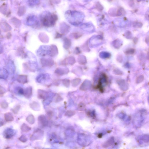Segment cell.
Here are the masks:
<instances>
[{
	"label": "cell",
	"instance_id": "f1b7e54d",
	"mask_svg": "<svg viewBox=\"0 0 149 149\" xmlns=\"http://www.w3.org/2000/svg\"><path fill=\"white\" fill-rule=\"evenodd\" d=\"M111 149H116V148H112Z\"/></svg>",
	"mask_w": 149,
	"mask_h": 149
},
{
	"label": "cell",
	"instance_id": "8992f818",
	"mask_svg": "<svg viewBox=\"0 0 149 149\" xmlns=\"http://www.w3.org/2000/svg\"><path fill=\"white\" fill-rule=\"evenodd\" d=\"M115 139L114 137L110 138L108 140L104 142L102 145V147L104 148H107L112 146L114 144Z\"/></svg>",
	"mask_w": 149,
	"mask_h": 149
},
{
	"label": "cell",
	"instance_id": "5bb4252c",
	"mask_svg": "<svg viewBox=\"0 0 149 149\" xmlns=\"http://www.w3.org/2000/svg\"><path fill=\"white\" fill-rule=\"evenodd\" d=\"M47 78V76L45 74H42L38 76L37 81L39 83H41Z\"/></svg>",
	"mask_w": 149,
	"mask_h": 149
},
{
	"label": "cell",
	"instance_id": "44dd1931",
	"mask_svg": "<svg viewBox=\"0 0 149 149\" xmlns=\"http://www.w3.org/2000/svg\"><path fill=\"white\" fill-rule=\"evenodd\" d=\"M21 108V106L20 105L17 106L13 109L12 110V111L15 114H17L18 113V112Z\"/></svg>",
	"mask_w": 149,
	"mask_h": 149
},
{
	"label": "cell",
	"instance_id": "d6986e66",
	"mask_svg": "<svg viewBox=\"0 0 149 149\" xmlns=\"http://www.w3.org/2000/svg\"><path fill=\"white\" fill-rule=\"evenodd\" d=\"M75 114V112L71 110H69L66 112L65 114V115L68 117H71L74 116Z\"/></svg>",
	"mask_w": 149,
	"mask_h": 149
},
{
	"label": "cell",
	"instance_id": "83f0119b",
	"mask_svg": "<svg viewBox=\"0 0 149 149\" xmlns=\"http://www.w3.org/2000/svg\"><path fill=\"white\" fill-rule=\"evenodd\" d=\"M12 35L10 33H8L7 35V38L8 39H10L11 38Z\"/></svg>",
	"mask_w": 149,
	"mask_h": 149
},
{
	"label": "cell",
	"instance_id": "cb8c5ba5",
	"mask_svg": "<svg viewBox=\"0 0 149 149\" xmlns=\"http://www.w3.org/2000/svg\"><path fill=\"white\" fill-rule=\"evenodd\" d=\"M134 50L131 49L127 51L126 52V54H132L134 53Z\"/></svg>",
	"mask_w": 149,
	"mask_h": 149
},
{
	"label": "cell",
	"instance_id": "9a60e30c",
	"mask_svg": "<svg viewBox=\"0 0 149 149\" xmlns=\"http://www.w3.org/2000/svg\"><path fill=\"white\" fill-rule=\"evenodd\" d=\"M81 82V80L80 79L76 78L74 79L72 82V86L73 87H76L78 86Z\"/></svg>",
	"mask_w": 149,
	"mask_h": 149
},
{
	"label": "cell",
	"instance_id": "2e32d148",
	"mask_svg": "<svg viewBox=\"0 0 149 149\" xmlns=\"http://www.w3.org/2000/svg\"><path fill=\"white\" fill-rule=\"evenodd\" d=\"M26 120L30 124H33L34 123L35 118L32 115H30L26 118Z\"/></svg>",
	"mask_w": 149,
	"mask_h": 149
},
{
	"label": "cell",
	"instance_id": "603a6c76",
	"mask_svg": "<svg viewBox=\"0 0 149 149\" xmlns=\"http://www.w3.org/2000/svg\"><path fill=\"white\" fill-rule=\"evenodd\" d=\"M6 91L4 88L0 86V94L4 95Z\"/></svg>",
	"mask_w": 149,
	"mask_h": 149
},
{
	"label": "cell",
	"instance_id": "7c38bea8",
	"mask_svg": "<svg viewBox=\"0 0 149 149\" xmlns=\"http://www.w3.org/2000/svg\"><path fill=\"white\" fill-rule=\"evenodd\" d=\"M4 118L5 120L7 122L12 121L14 120V118L13 115L10 112H8L5 114Z\"/></svg>",
	"mask_w": 149,
	"mask_h": 149
},
{
	"label": "cell",
	"instance_id": "9c48e42d",
	"mask_svg": "<svg viewBox=\"0 0 149 149\" xmlns=\"http://www.w3.org/2000/svg\"><path fill=\"white\" fill-rule=\"evenodd\" d=\"M32 87H29L26 88L24 90V96L27 98H30L32 94Z\"/></svg>",
	"mask_w": 149,
	"mask_h": 149
},
{
	"label": "cell",
	"instance_id": "7a4b0ae2",
	"mask_svg": "<svg viewBox=\"0 0 149 149\" xmlns=\"http://www.w3.org/2000/svg\"><path fill=\"white\" fill-rule=\"evenodd\" d=\"M42 21L44 25L47 26H51L54 25L57 18L55 15H51L49 14H46L42 18Z\"/></svg>",
	"mask_w": 149,
	"mask_h": 149
},
{
	"label": "cell",
	"instance_id": "d4e9b609",
	"mask_svg": "<svg viewBox=\"0 0 149 149\" xmlns=\"http://www.w3.org/2000/svg\"><path fill=\"white\" fill-rule=\"evenodd\" d=\"M18 92L20 94L24 95V90L22 88H18Z\"/></svg>",
	"mask_w": 149,
	"mask_h": 149
},
{
	"label": "cell",
	"instance_id": "4fadbf2b",
	"mask_svg": "<svg viewBox=\"0 0 149 149\" xmlns=\"http://www.w3.org/2000/svg\"><path fill=\"white\" fill-rule=\"evenodd\" d=\"M11 21L14 25L16 26V27H19V26H20L21 22L18 19L14 18L12 19Z\"/></svg>",
	"mask_w": 149,
	"mask_h": 149
},
{
	"label": "cell",
	"instance_id": "484cf974",
	"mask_svg": "<svg viewBox=\"0 0 149 149\" xmlns=\"http://www.w3.org/2000/svg\"><path fill=\"white\" fill-rule=\"evenodd\" d=\"M53 115L52 112V111L48 112L47 113V115L48 118H50L52 117Z\"/></svg>",
	"mask_w": 149,
	"mask_h": 149
},
{
	"label": "cell",
	"instance_id": "ac0fdd59",
	"mask_svg": "<svg viewBox=\"0 0 149 149\" xmlns=\"http://www.w3.org/2000/svg\"><path fill=\"white\" fill-rule=\"evenodd\" d=\"M63 84L66 87L68 88L70 86V80L67 79L63 80L62 81Z\"/></svg>",
	"mask_w": 149,
	"mask_h": 149
},
{
	"label": "cell",
	"instance_id": "30bf717a",
	"mask_svg": "<svg viewBox=\"0 0 149 149\" xmlns=\"http://www.w3.org/2000/svg\"><path fill=\"white\" fill-rule=\"evenodd\" d=\"M0 26L2 29L5 32L9 31L12 30V28L10 25L6 22H1Z\"/></svg>",
	"mask_w": 149,
	"mask_h": 149
},
{
	"label": "cell",
	"instance_id": "ffe728a7",
	"mask_svg": "<svg viewBox=\"0 0 149 149\" xmlns=\"http://www.w3.org/2000/svg\"><path fill=\"white\" fill-rule=\"evenodd\" d=\"M0 106L2 108L6 109L8 108V103L5 102H3L0 104Z\"/></svg>",
	"mask_w": 149,
	"mask_h": 149
},
{
	"label": "cell",
	"instance_id": "6da1fadb",
	"mask_svg": "<svg viewBox=\"0 0 149 149\" xmlns=\"http://www.w3.org/2000/svg\"><path fill=\"white\" fill-rule=\"evenodd\" d=\"M78 141L81 146L86 147L92 144L93 140L90 136L87 135L81 134L79 135L78 137Z\"/></svg>",
	"mask_w": 149,
	"mask_h": 149
},
{
	"label": "cell",
	"instance_id": "8fae6325",
	"mask_svg": "<svg viewBox=\"0 0 149 149\" xmlns=\"http://www.w3.org/2000/svg\"><path fill=\"white\" fill-rule=\"evenodd\" d=\"M30 107L31 109L35 111H39L40 110V104L38 102H34L30 104Z\"/></svg>",
	"mask_w": 149,
	"mask_h": 149
},
{
	"label": "cell",
	"instance_id": "e0dca14e",
	"mask_svg": "<svg viewBox=\"0 0 149 149\" xmlns=\"http://www.w3.org/2000/svg\"><path fill=\"white\" fill-rule=\"evenodd\" d=\"M26 9L24 6L20 7L19 9L18 12V14L20 16H22L25 13Z\"/></svg>",
	"mask_w": 149,
	"mask_h": 149
},
{
	"label": "cell",
	"instance_id": "277c9868",
	"mask_svg": "<svg viewBox=\"0 0 149 149\" xmlns=\"http://www.w3.org/2000/svg\"><path fill=\"white\" fill-rule=\"evenodd\" d=\"M38 123L39 125L41 127H44L48 124V120L46 118L44 115H42L38 117Z\"/></svg>",
	"mask_w": 149,
	"mask_h": 149
},
{
	"label": "cell",
	"instance_id": "3957f363",
	"mask_svg": "<svg viewBox=\"0 0 149 149\" xmlns=\"http://www.w3.org/2000/svg\"><path fill=\"white\" fill-rule=\"evenodd\" d=\"M136 140L140 146L146 147L149 144V136L148 134L141 135L136 138Z\"/></svg>",
	"mask_w": 149,
	"mask_h": 149
},
{
	"label": "cell",
	"instance_id": "ba28073f",
	"mask_svg": "<svg viewBox=\"0 0 149 149\" xmlns=\"http://www.w3.org/2000/svg\"><path fill=\"white\" fill-rule=\"evenodd\" d=\"M69 70L68 69L58 68L55 71V73L60 76H62L68 73Z\"/></svg>",
	"mask_w": 149,
	"mask_h": 149
},
{
	"label": "cell",
	"instance_id": "5b68a950",
	"mask_svg": "<svg viewBox=\"0 0 149 149\" xmlns=\"http://www.w3.org/2000/svg\"><path fill=\"white\" fill-rule=\"evenodd\" d=\"M37 96L40 99H47L48 97V94L44 90H39L37 92Z\"/></svg>",
	"mask_w": 149,
	"mask_h": 149
},
{
	"label": "cell",
	"instance_id": "7402d4cb",
	"mask_svg": "<svg viewBox=\"0 0 149 149\" xmlns=\"http://www.w3.org/2000/svg\"><path fill=\"white\" fill-rule=\"evenodd\" d=\"M6 5H3L0 8V12H2L3 14H6Z\"/></svg>",
	"mask_w": 149,
	"mask_h": 149
},
{
	"label": "cell",
	"instance_id": "52a82bcc",
	"mask_svg": "<svg viewBox=\"0 0 149 149\" xmlns=\"http://www.w3.org/2000/svg\"><path fill=\"white\" fill-rule=\"evenodd\" d=\"M17 81L21 84H26L28 82V76L25 75H20L18 78Z\"/></svg>",
	"mask_w": 149,
	"mask_h": 149
},
{
	"label": "cell",
	"instance_id": "4316f807",
	"mask_svg": "<svg viewBox=\"0 0 149 149\" xmlns=\"http://www.w3.org/2000/svg\"><path fill=\"white\" fill-rule=\"evenodd\" d=\"M62 98L59 96L57 98L56 100V102H60V101L62 100Z\"/></svg>",
	"mask_w": 149,
	"mask_h": 149
}]
</instances>
